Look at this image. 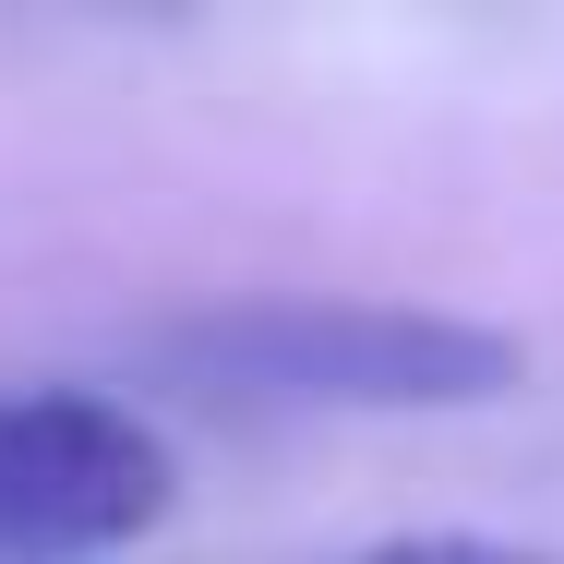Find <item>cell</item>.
<instances>
[{"label":"cell","mask_w":564,"mask_h":564,"mask_svg":"<svg viewBox=\"0 0 564 564\" xmlns=\"http://www.w3.org/2000/svg\"><path fill=\"white\" fill-rule=\"evenodd\" d=\"M156 372L205 409H264V421H409V409H492L529 384V348L468 325V313H409V301H217L156 325Z\"/></svg>","instance_id":"cell-1"},{"label":"cell","mask_w":564,"mask_h":564,"mask_svg":"<svg viewBox=\"0 0 564 564\" xmlns=\"http://www.w3.org/2000/svg\"><path fill=\"white\" fill-rule=\"evenodd\" d=\"M169 517V445L97 384L0 397V564H97Z\"/></svg>","instance_id":"cell-2"},{"label":"cell","mask_w":564,"mask_h":564,"mask_svg":"<svg viewBox=\"0 0 564 564\" xmlns=\"http://www.w3.org/2000/svg\"><path fill=\"white\" fill-rule=\"evenodd\" d=\"M348 564H553V553L480 541V529H409V541H372V553H348Z\"/></svg>","instance_id":"cell-3"}]
</instances>
